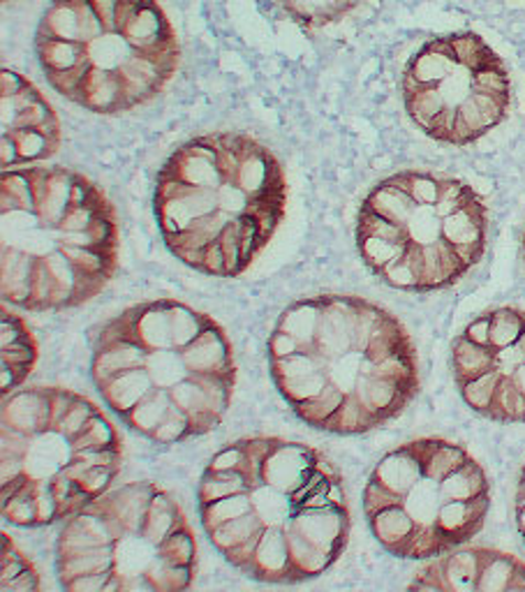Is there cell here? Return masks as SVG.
<instances>
[{
    "label": "cell",
    "instance_id": "obj_1",
    "mask_svg": "<svg viewBox=\"0 0 525 592\" xmlns=\"http://www.w3.org/2000/svg\"><path fill=\"white\" fill-rule=\"evenodd\" d=\"M197 509L213 549L265 583L322 577L352 528L341 472L310 444L280 438L221 449L200 480Z\"/></svg>",
    "mask_w": 525,
    "mask_h": 592
},
{
    "label": "cell",
    "instance_id": "obj_2",
    "mask_svg": "<svg viewBox=\"0 0 525 592\" xmlns=\"http://www.w3.org/2000/svg\"><path fill=\"white\" fill-rule=\"evenodd\" d=\"M274 385L318 431L364 435L417 398V347L405 324L364 297L324 294L285 311L269 338Z\"/></svg>",
    "mask_w": 525,
    "mask_h": 592
},
{
    "label": "cell",
    "instance_id": "obj_3",
    "mask_svg": "<svg viewBox=\"0 0 525 592\" xmlns=\"http://www.w3.org/2000/svg\"><path fill=\"white\" fill-rule=\"evenodd\" d=\"M90 375L105 406L153 444L218 429L236 383L225 331L174 299L137 303L109 320L95 338Z\"/></svg>",
    "mask_w": 525,
    "mask_h": 592
},
{
    "label": "cell",
    "instance_id": "obj_4",
    "mask_svg": "<svg viewBox=\"0 0 525 592\" xmlns=\"http://www.w3.org/2000/svg\"><path fill=\"white\" fill-rule=\"evenodd\" d=\"M288 208L276 153L244 132L181 144L158 172L153 213L179 262L211 278H238L274 239Z\"/></svg>",
    "mask_w": 525,
    "mask_h": 592
},
{
    "label": "cell",
    "instance_id": "obj_5",
    "mask_svg": "<svg viewBox=\"0 0 525 592\" xmlns=\"http://www.w3.org/2000/svg\"><path fill=\"white\" fill-rule=\"evenodd\" d=\"M3 299L58 313L98 297L118 269V220L84 174L31 164L0 179Z\"/></svg>",
    "mask_w": 525,
    "mask_h": 592
},
{
    "label": "cell",
    "instance_id": "obj_6",
    "mask_svg": "<svg viewBox=\"0 0 525 592\" xmlns=\"http://www.w3.org/2000/svg\"><path fill=\"white\" fill-rule=\"evenodd\" d=\"M33 44L46 84L100 116L149 105L181 65L176 29L158 0H52Z\"/></svg>",
    "mask_w": 525,
    "mask_h": 592
},
{
    "label": "cell",
    "instance_id": "obj_7",
    "mask_svg": "<svg viewBox=\"0 0 525 592\" xmlns=\"http://www.w3.org/2000/svg\"><path fill=\"white\" fill-rule=\"evenodd\" d=\"M121 435L69 389L19 387L3 396V516L40 528L84 512L114 488Z\"/></svg>",
    "mask_w": 525,
    "mask_h": 592
},
{
    "label": "cell",
    "instance_id": "obj_8",
    "mask_svg": "<svg viewBox=\"0 0 525 592\" xmlns=\"http://www.w3.org/2000/svg\"><path fill=\"white\" fill-rule=\"evenodd\" d=\"M491 211L482 193L440 172L403 170L377 181L356 213L366 269L410 294L449 290L484 262Z\"/></svg>",
    "mask_w": 525,
    "mask_h": 592
},
{
    "label": "cell",
    "instance_id": "obj_9",
    "mask_svg": "<svg viewBox=\"0 0 525 592\" xmlns=\"http://www.w3.org/2000/svg\"><path fill=\"white\" fill-rule=\"evenodd\" d=\"M362 507L371 535L403 560H433L486 526L491 482L468 446L444 438L398 444L373 467Z\"/></svg>",
    "mask_w": 525,
    "mask_h": 592
},
{
    "label": "cell",
    "instance_id": "obj_10",
    "mask_svg": "<svg viewBox=\"0 0 525 592\" xmlns=\"http://www.w3.org/2000/svg\"><path fill=\"white\" fill-rule=\"evenodd\" d=\"M56 570L65 590H185L197 543L174 497L153 482L111 488L67 518Z\"/></svg>",
    "mask_w": 525,
    "mask_h": 592
},
{
    "label": "cell",
    "instance_id": "obj_11",
    "mask_svg": "<svg viewBox=\"0 0 525 592\" xmlns=\"http://www.w3.org/2000/svg\"><path fill=\"white\" fill-rule=\"evenodd\" d=\"M400 98L413 126L447 147H470L503 126L514 105L505 58L474 31L426 40L400 75Z\"/></svg>",
    "mask_w": 525,
    "mask_h": 592
},
{
    "label": "cell",
    "instance_id": "obj_12",
    "mask_svg": "<svg viewBox=\"0 0 525 592\" xmlns=\"http://www.w3.org/2000/svg\"><path fill=\"white\" fill-rule=\"evenodd\" d=\"M449 366L465 406L493 423H525V308L497 305L451 341Z\"/></svg>",
    "mask_w": 525,
    "mask_h": 592
},
{
    "label": "cell",
    "instance_id": "obj_13",
    "mask_svg": "<svg viewBox=\"0 0 525 592\" xmlns=\"http://www.w3.org/2000/svg\"><path fill=\"white\" fill-rule=\"evenodd\" d=\"M0 164L21 170L52 160L61 149V121L40 88L3 67L0 73Z\"/></svg>",
    "mask_w": 525,
    "mask_h": 592
},
{
    "label": "cell",
    "instance_id": "obj_14",
    "mask_svg": "<svg viewBox=\"0 0 525 592\" xmlns=\"http://www.w3.org/2000/svg\"><path fill=\"white\" fill-rule=\"evenodd\" d=\"M408 588L440 592H523L525 562L497 549H468L465 543L433 558L417 572Z\"/></svg>",
    "mask_w": 525,
    "mask_h": 592
},
{
    "label": "cell",
    "instance_id": "obj_15",
    "mask_svg": "<svg viewBox=\"0 0 525 592\" xmlns=\"http://www.w3.org/2000/svg\"><path fill=\"white\" fill-rule=\"evenodd\" d=\"M276 6L303 31H322L360 10L364 0H276Z\"/></svg>",
    "mask_w": 525,
    "mask_h": 592
},
{
    "label": "cell",
    "instance_id": "obj_16",
    "mask_svg": "<svg viewBox=\"0 0 525 592\" xmlns=\"http://www.w3.org/2000/svg\"><path fill=\"white\" fill-rule=\"evenodd\" d=\"M38 362V343L29 326L3 343V396L23 387Z\"/></svg>",
    "mask_w": 525,
    "mask_h": 592
},
{
    "label": "cell",
    "instance_id": "obj_17",
    "mask_svg": "<svg viewBox=\"0 0 525 592\" xmlns=\"http://www.w3.org/2000/svg\"><path fill=\"white\" fill-rule=\"evenodd\" d=\"M0 564H3V574H0V583L8 585L10 581H14L23 570H29L31 562L26 556H21L14 547L10 537H3V560H0Z\"/></svg>",
    "mask_w": 525,
    "mask_h": 592
},
{
    "label": "cell",
    "instance_id": "obj_18",
    "mask_svg": "<svg viewBox=\"0 0 525 592\" xmlns=\"http://www.w3.org/2000/svg\"><path fill=\"white\" fill-rule=\"evenodd\" d=\"M514 520H516V530L525 543V463L518 472V484L514 493Z\"/></svg>",
    "mask_w": 525,
    "mask_h": 592
},
{
    "label": "cell",
    "instance_id": "obj_19",
    "mask_svg": "<svg viewBox=\"0 0 525 592\" xmlns=\"http://www.w3.org/2000/svg\"><path fill=\"white\" fill-rule=\"evenodd\" d=\"M3 590L8 592H33L40 590V574L35 572V567L31 564L29 570H23L14 581H10L8 585H3Z\"/></svg>",
    "mask_w": 525,
    "mask_h": 592
},
{
    "label": "cell",
    "instance_id": "obj_20",
    "mask_svg": "<svg viewBox=\"0 0 525 592\" xmlns=\"http://www.w3.org/2000/svg\"><path fill=\"white\" fill-rule=\"evenodd\" d=\"M521 262H523V269H525V225L521 229Z\"/></svg>",
    "mask_w": 525,
    "mask_h": 592
},
{
    "label": "cell",
    "instance_id": "obj_21",
    "mask_svg": "<svg viewBox=\"0 0 525 592\" xmlns=\"http://www.w3.org/2000/svg\"><path fill=\"white\" fill-rule=\"evenodd\" d=\"M3 3H12V0H3Z\"/></svg>",
    "mask_w": 525,
    "mask_h": 592
}]
</instances>
